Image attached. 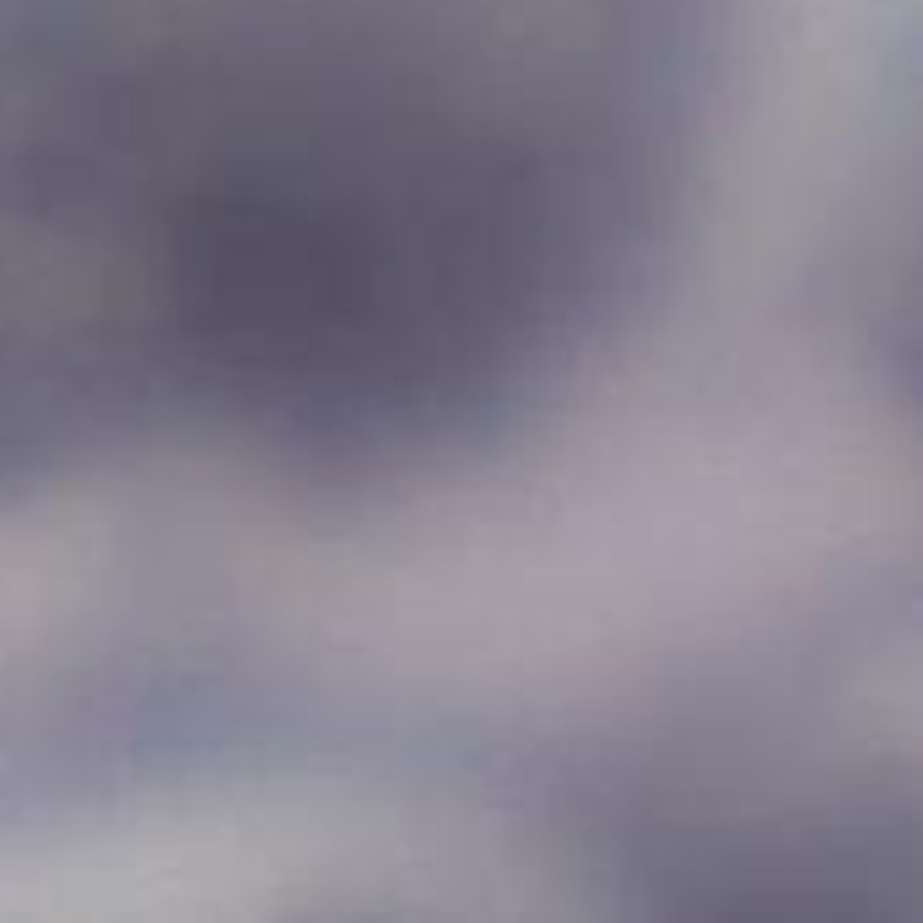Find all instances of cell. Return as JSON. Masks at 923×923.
<instances>
[{
	"label": "cell",
	"mask_w": 923,
	"mask_h": 923,
	"mask_svg": "<svg viewBox=\"0 0 923 923\" xmlns=\"http://www.w3.org/2000/svg\"><path fill=\"white\" fill-rule=\"evenodd\" d=\"M534 11L0 0L16 368L313 437L508 389L632 195L605 54Z\"/></svg>",
	"instance_id": "6da1fadb"
}]
</instances>
